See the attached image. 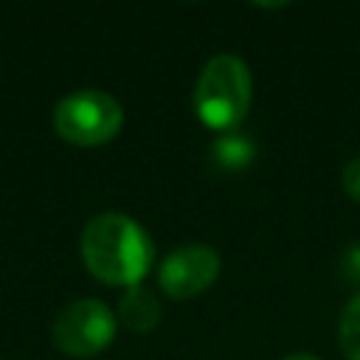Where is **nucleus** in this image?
<instances>
[{
	"label": "nucleus",
	"mask_w": 360,
	"mask_h": 360,
	"mask_svg": "<svg viewBox=\"0 0 360 360\" xmlns=\"http://www.w3.org/2000/svg\"><path fill=\"white\" fill-rule=\"evenodd\" d=\"M82 259L96 278L135 287L149 273L155 248L149 233L132 217L104 211L87 219L82 231Z\"/></svg>",
	"instance_id": "1"
},
{
	"label": "nucleus",
	"mask_w": 360,
	"mask_h": 360,
	"mask_svg": "<svg viewBox=\"0 0 360 360\" xmlns=\"http://www.w3.org/2000/svg\"><path fill=\"white\" fill-rule=\"evenodd\" d=\"M250 70L248 65L233 53H217L211 56L194 84V110L197 118L217 129L228 132L236 129L250 107Z\"/></svg>",
	"instance_id": "2"
},
{
	"label": "nucleus",
	"mask_w": 360,
	"mask_h": 360,
	"mask_svg": "<svg viewBox=\"0 0 360 360\" xmlns=\"http://www.w3.org/2000/svg\"><path fill=\"white\" fill-rule=\"evenodd\" d=\"M124 124V110L121 104L96 87L73 90L68 93L56 107H53V127L56 132L79 146H96L107 143L110 138L118 135Z\"/></svg>",
	"instance_id": "3"
},
{
	"label": "nucleus",
	"mask_w": 360,
	"mask_h": 360,
	"mask_svg": "<svg viewBox=\"0 0 360 360\" xmlns=\"http://www.w3.org/2000/svg\"><path fill=\"white\" fill-rule=\"evenodd\" d=\"M115 338V315L98 298H79L62 307L53 321V343L70 357H93Z\"/></svg>",
	"instance_id": "4"
},
{
	"label": "nucleus",
	"mask_w": 360,
	"mask_h": 360,
	"mask_svg": "<svg viewBox=\"0 0 360 360\" xmlns=\"http://www.w3.org/2000/svg\"><path fill=\"white\" fill-rule=\"evenodd\" d=\"M219 276V253L211 245L191 242L174 248L158 267V284L169 298H194Z\"/></svg>",
	"instance_id": "5"
},
{
	"label": "nucleus",
	"mask_w": 360,
	"mask_h": 360,
	"mask_svg": "<svg viewBox=\"0 0 360 360\" xmlns=\"http://www.w3.org/2000/svg\"><path fill=\"white\" fill-rule=\"evenodd\" d=\"M118 321L129 329V332H138V335H146L158 326L160 321V301L152 290L135 284V287H127V292L121 295L118 301Z\"/></svg>",
	"instance_id": "6"
},
{
	"label": "nucleus",
	"mask_w": 360,
	"mask_h": 360,
	"mask_svg": "<svg viewBox=\"0 0 360 360\" xmlns=\"http://www.w3.org/2000/svg\"><path fill=\"white\" fill-rule=\"evenodd\" d=\"M211 158L219 169L225 172H242L253 163L256 158V143L250 135L239 132V129H228V132H219L211 143Z\"/></svg>",
	"instance_id": "7"
},
{
	"label": "nucleus",
	"mask_w": 360,
	"mask_h": 360,
	"mask_svg": "<svg viewBox=\"0 0 360 360\" xmlns=\"http://www.w3.org/2000/svg\"><path fill=\"white\" fill-rule=\"evenodd\" d=\"M338 343H340V352L349 360H360V292L340 312Z\"/></svg>",
	"instance_id": "8"
},
{
	"label": "nucleus",
	"mask_w": 360,
	"mask_h": 360,
	"mask_svg": "<svg viewBox=\"0 0 360 360\" xmlns=\"http://www.w3.org/2000/svg\"><path fill=\"white\" fill-rule=\"evenodd\" d=\"M338 273L349 284H360V242H352L338 256Z\"/></svg>",
	"instance_id": "9"
},
{
	"label": "nucleus",
	"mask_w": 360,
	"mask_h": 360,
	"mask_svg": "<svg viewBox=\"0 0 360 360\" xmlns=\"http://www.w3.org/2000/svg\"><path fill=\"white\" fill-rule=\"evenodd\" d=\"M340 183H343L346 194H349L352 200L360 202V155L352 158V160L343 166V172H340Z\"/></svg>",
	"instance_id": "10"
},
{
	"label": "nucleus",
	"mask_w": 360,
	"mask_h": 360,
	"mask_svg": "<svg viewBox=\"0 0 360 360\" xmlns=\"http://www.w3.org/2000/svg\"><path fill=\"white\" fill-rule=\"evenodd\" d=\"M281 360H321V357L307 354V352H295V354H287V357H281Z\"/></svg>",
	"instance_id": "11"
}]
</instances>
